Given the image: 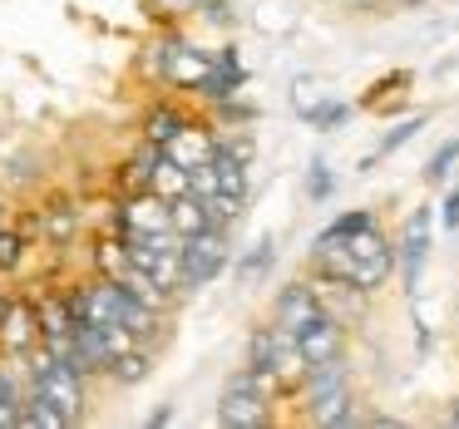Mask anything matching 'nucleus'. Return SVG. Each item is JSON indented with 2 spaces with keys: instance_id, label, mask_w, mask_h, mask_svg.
<instances>
[{
  "instance_id": "obj_13",
  "label": "nucleus",
  "mask_w": 459,
  "mask_h": 429,
  "mask_svg": "<svg viewBox=\"0 0 459 429\" xmlns=\"http://www.w3.org/2000/svg\"><path fill=\"white\" fill-rule=\"evenodd\" d=\"M169 222H173V232H178V237H193V232H203V227H218V222H212V212H208V198H198V193L173 198L169 202Z\"/></svg>"
},
{
  "instance_id": "obj_23",
  "label": "nucleus",
  "mask_w": 459,
  "mask_h": 429,
  "mask_svg": "<svg viewBox=\"0 0 459 429\" xmlns=\"http://www.w3.org/2000/svg\"><path fill=\"white\" fill-rule=\"evenodd\" d=\"M15 262H21V237H11V232H0V271H11Z\"/></svg>"
},
{
  "instance_id": "obj_27",
  "label": "nucleus",
  "mask_w": 459,
  "mask_h": 429,
  "mask_svg": "<svg viewBox=\"0 0 459 429\" xmlns=\"http://www.w3.org/2000/svg\"><path fill=\"white\" fill-rule=\"evenodd\" d=\"M0 222H5V212H0Z\"/></svg>"
},
{
  "instance_id": "obj_17",
  "label": "nucleus",
  "mask_w": 459,
  "mask_h": 429,
  "mask_svg": "<svg viewBox=\"0 0 459 429\" xmlns=\"http://www.w3.org/2000/svg\"><path fill=\"white\" fill-rule=\"evenodd\" d=\"M301 109V119L311 124V129H341V124L351 119V104H341V99H321V104H297Z\"/></svg>"
},
{
  "instance_id": "obj_3",
  "label": "nucleus",
  "mask_w": 459,
  "mask_h": 429,
  "mask_svg": "<svg viewBox=\"0 0 459 429\" xmlns=\"http://www.w3.org/2000/svg\"><path fill=\"white\" fill-rule=\"evenodd\" d=\"M429 247H435V208H415L405 218V227H400V237H395V267H400V281H405L410 301H415L420 281H425Z\"/></svg>"
},
{
  "instance_id": "obj_21",
  "label": "nucleus",
  "mask_w": 459,
  "mask_h": 429,
  "mask_svg": "<svg viewBox=\"0 0 459 429\" xmlns=\"http://www.w3.org/2000/svg\"><path fill=\"white\" fill-rule=\"evenodd\" d=\"M331 193H336V173L326 168V159H311V168H307V198L311 202H326Z\"/></svg>"
},
{
  "instance_id": "obj_7",
  "label": "nucleus",
  "mask_w": 459,
  "mask_h": 429,
  "mask_svg": "<svg viewBox=\"0 0 459 429\" xmlns=\"http://www.w3.org/2000/svg\"><path fill=\"white\" fill-rule=\"evenodd\" d=\"M159 70H163V80H169V84L198 94L203 80H208V70H212V55L198 50V45H188V40H163Z\"/></svg>"
},
{
  "instance_id": "obj_9",
  "label": "nucleus",
  "mask_w": 459,
  "mask_h": 429,
  "mask_svg": "<svg viewBox=\"0 0 459 429\" xmlns=\"http://www.w3.org/2000/svg\"><path fill=\"white\" fill-rule=\"evenodd\" d=\"M119 227L124 237H149V232H173L169 222V198H159L153 188H139L119 212Z\"/></svg>"
},
{
  "instance_id": "obj_20",
  "label": "nucleus",
  "mask_w": 459,
  "mask_h": 429,
  "mask_svg": "<svg viewBox=\"0 0 459 429\" xmlns=\"http://www.w3.org/2000/svg\"><path fill=\"white\" fill-rule=\"evenodd\" d=\"M455 163H459V139H445L435 153H429V163H425V183H435V188H439V183L455 173Z\"/></svg>"
},
{
  "instance_id": "obj_18",
  "label": "nucleus",
  "mask_w": 459,
  "mask_h": 429,
  "mask_svg": "<svg viewBox=\"0 0 459 429\" xmlns=\"http://www.w3.org/2000/svg\"><path fill=\"white\" fill-rule=\"evenodd\" d=\"M183 124H188V119H183L178 109H153V114H149V124H143V139L159 143V149H169V143L183 133Z\"/></svg>"
},
{
  "instance_id": "obj_2",
  "label": "nucleus",
  "mask_w": 459,
  "mask_h": 429,
  "mask_svg": "<svg viewBox=\"0 0 459 429\" xmlns=\"http://www.w3.org/2000/svg\"><path fill=\"white\" fill-rule=\"evenodd\" d=\"M272 380L262 375V370H238V375H228V385H222L218 395V425L228 429H262L272 425Z\"/></svg>"
},
{
  "instance_id": "obj_14",
  "label": "nucleus",
  "mask_w": 459,
  "mask_h": 429,
  "mask_svg": "<svg viewBox=\"0 0 459 429\" xmlns=\"http://www.w3.org/2000/svg\"><path fill=\"white\" fill-rule=\"evenodd\" d=\"M425 124H429L425 114H415V119H400V124H390V133H385V139L376 143V153H366V159H360V173H376L380 163H385V159H390V153H395V149H405V143L415 139L420 129H425Z\"/></svg>"
},
{
  "instance_id": "obj_25",
  "label": "nucleus",
  "mask_w": 459,
  "mask_h": 429,
  "mask_svg": "<svg viewBox=\"0 0 459 429\" xmlns=\"http://www.w3.org/2000/svg\"><path fill=\"white\" fill-rule=\"evenodd\" d=\"M439 419H445V425H455V429H459V395H455V399H449V405H445V415H439Z\"/></svg>"
},
{
  "instance_id": "obj_8",
  "label": "nucleus",
  "mask_w": 459,
  "mask_h": 429,
  "mask_svg": "<svg viewBox=\"0 0 459 429\" xmlns=\"http://www.w3.org/2000/svg\"><path fill=\"white\" fill-rule=\"evenodd\" d=\"M297 346H301V360H307V370H311V365H331V360L346 356V346H351V326H346V321H336V316L326 311V316H321L316 326L301 330Z\"/></svg>"
},
{
  "instance_id": "obj_5",
  "label": "nucleus",
  "mask_w": 459,
  "mask_h": 429,
  "mask_svg": "<svg viewBox=\"0 0 459 429\" xmlns=\"http://www.w3.org/2000/svg\"><path fill=\"white\" fill-rule=\"evenodd\" d=\"M232 247H228V227H203L193 232V237H183V287H208L212 277H222V267H228Z\"/></svg>"
},
{
  "instance_id": "obj_1",
  "label": "nucleus",
  "mask_w": 459,
  "mask_h": 429,
  "mask_svg": "<svg viewBox=\"0 0 459 429\" xmlns=\"http://www.w3.org/2000/svg\"><path fill=\"white\" fill-rule=\"evenodd\" d=\"M301 415L316 429H346L356 425V385H351V360L311 365L301 380Z\"/></svg>"
},
{
  "instance_id": "obj_4",
  "label": "nucleus",
  "mask_w": 459,
  "mask_h": 429,
  "mask_svg": "<svg viewBox=\"0 0 459 429\" xmlns=\"http://www.w3.org/2000/svg\"><path fill=\"white\" fill-rule=\"evenodd\" d=\"M35 395H40L45 405H50L55 415L65 419V425H80V415H84V390H80V370H74L70 360H55L50 350H45L40 365H35Z\"/></svg>"
},
{
  "instance_id": "obj_26",
  "label": "nucleus",
  "mask_w": 459,
  "mask_h": 429,
  "mask_svg": "<svg viewBox=\"0 0 459 429\" xmlns=\"http://www.w3.org/2000/svg\"><path fill=\"white\" fill-rule=\"evenodd\" d=\"M390 5H400V11H415V5H425V0H390Z\"/></svg>"
},
{
  "instance_id": "obj_11",
  "label": "nucleus",
  "mask_w": 459,
  "mask_h": 429,
  "mask_svg": "<svg viewBox=\"0 0 459 429\" xmlns=\"http://www.w3.org/2000/svg\"><path fill=\"white\" fill-rule=\"evenodd\" d=\"M163 153L193 173V168H208V163H212V153H218V139H212L203 124H183V133H178V139H173Z\"/></svg>"
},
{
  "instance_id": "obj_15",
  "label": "nucleus",
  "mask_w": 459,
  "mask_h": 429,
  "mask_svg": "<svg viewBox=\"0 0 459 429\" xmlns=\"http://www.w3.org/2000/svg\"><path fill=\"white\" fill-rule=\"evenodd\" d=\"M149 188L159 193V198H183V193H193V173L183 168V163H173L169 153H163L159 163H153V178H149Z\"/></svg>"
},
{
  "instance_id": "obj_22",
  "label": "nucleus",
  "mask_w": 459,
  "mask_h": 429,
  "mask_svg": "<svg viewBox=\"0 0 459 429\" xmlns=\"http://www.w3.org/2000/svg\"><path fill=\"white\" fill-rule=\"evenodd\" d=\"M435 222L445 232H459V188H449L445 198H439V212H435Z\"/></svg>"
},
{
  "instance_id": "obj_19",
  "label": "nucleus",
  "mask_w": 459,
  "mask_h": 429,
  "mask_svg": "<svg viewBox=\"0 0 459 429\" xmlns=\"http://www.w3.org/2000/svg\"><path fill=\"white\" fill-rule=\"evenodd\" d=\"M109 375L119 380V385H139L143 375H149V356H143V350H124V356H114L109 360Z\"/></svg>"
},
{
  "instance_id": "obj_10",
  "label": "nucleus",
  "mask_w": 459,
  "mask_h": 429,
  "mask_svg": "<svg viewBox=\"0 0 459 429\" xmlns=\"http://www.w3.org/2000/svg\"><path fill=\"white\" fill-rule=\"evenodd\" d=\"M35 340H40V316H35V306H25V301H11V306L0 311V346L5 350H30Z\"/></svg>"
},
{
  "instance_id": "obj_12",
  "label": "nucleus",
  "mask_w": 459,
  "mask_h": 429,
  "mask_svg": "<svg viewBox=\"0 0 459 429\" xmlns=\"http://www.w3.org/2000/svg\"><path fill=\"white\" fill-rule=\"evenodd\" d=\"M242 84H247V70H242V60L232 50H222L218 60H212V70H208V80H203V99H218V104H228L232 94L242 90Z\"/></svg>"
},
{
  "instance_id": "obj_16",
  "label": "nucleus",
  "mask_w": 459,
  "mask_h": 429,
  "mask_svg": "<svg viewBox=\"0 0 459 429\" xmlns=\"http://www.w3.org/2000/svg\"><path fill=\"white\" fill-rule=\"evenodd\" d=\"M272 262H277V237L267 232V237H257V242H252V252L238 262V281H242V287H252V281H262V277L272 271Z\"/></svg>"
},
{
  "instance_id": "obj_24",
  "label": "nucleus",
  "mask_w": 459,
  "mask_h": 429,
  "mask_svg": "<svg viewBox=\"0 0 459 429\" xmlns=\"http://www.w3.org/2000/svg\"><path fill=\"white\" fill-rule=\"evenodd\" d=\"M341 5H346L351 15H376L380 5H390V0H341Z\"/></svg>"
},
{
  "instance_id": "obj_6",
  "label": "nucleus",
  "mask_w": 459,
  "mask_h": 429,
  "mask_svg": "<svg viewBox=\"0 0 459 429\" xmlns=\"http://www.w3.org/2000/svg\"><path fill=\"white\" fill-rule=\"evenodd\" d=\"M321 316H326V301H321L316 277L287 281V287L277 291V301H272V326L287 330V336H301V330L316 326Z\"/></svg>"
}]
</instances>
